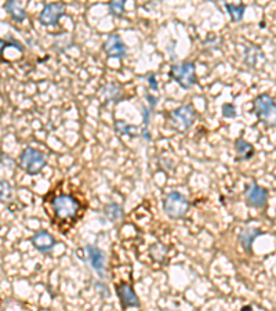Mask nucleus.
I'll list each match as a JSON object with an SVG mask.
<instances>
[{
    "label": "nucleus",
    "mask_w": 276,
    "mask_h": 311,
    "mask_svg": "<svg viewBox=\"0 0 276 311\" xmlns=\"http://www.w3.org/2000/svg\"><path fill=\"white\" fill-rule=\"evenodd\" d=\"M253 105L260 122L268 127H276V102L269 94H260L259 97H255Z\"/></svg>",
    "instance_id": "nucleus-1"
},
{
    "label": "nucleus",
    "mask_w": 276,
    "mask_h": 311,
    "mask_svg": "<svg viewBox=\"0 0 276 311\" xmlns=\"http://www.w3.org/2000/svg\"><path fill=\"white\" fill-rule=\"evenodd\" d=\"M20 168H21L25 173L35 176L40 173L46 163H47V156L46 154L36 148L28 147L21 152L20 155Z\"/></svg>",
    "instance_id": "nucleus-2"
},
{
    "label": "nucleus",
    "mask_w": 276,
    "mask_h": 311,
    "mask_svg": "<svg viewBox=\"0 0 276 311\" xmlns=\"http://www.w3.org/2000/svg\"><path fill=\"white\" fill-rule=\"evenodd\" d=\"M189 209V202L182 194L177 191L169 192L163 200V210L171 218L184 217Z\"/></svg>",
    "instance_id": "nucleus-3"
},
{
    "label": "nucleus",
    "mask_w": 276,
    "mask_h": 311,
    "mask_svg": "<svg viewBox=\"0 0 276 311\" xmlns=\"http://www.w3.org/2000/svg\"><path fill=\"white\" fill-rule=\"evenodd\" d=\"M170 78L182 89H191L196 82V71L193 62H181L170 68Z\"/></svg>",
    "instance_id": "nucleus-4"
},
{
    "label": "nucleus",
    "mask_w": 276,
    "mask_h": 311,
    "mask_svg": "<svg viewBox=\"0 0 276 311\" xmlns=\"http://www.w3.org/2000/svg\"><path fill=\"white\" fill-rule=\"evenodd\" d=\"M195 118H196V114H195V109H193L191 104L175 108L174 111L167 114V119H169L170 124L174 129L178 130V132L188 130L193 124Z\"/></svg>",
    "instance_id": "nucleus-5"
},
{
    "label": "nucleus",
    "mask_w": 276,
    "mask_h": 311,
    "mask_svg": "<svg viewBox=\"0 0 276 311\" xmlns=\"http://www.w3.org/2000/svg\"><path fill=\"white\" fill-rule=\"evenodd\" d=\"M51 206L56 216L61 220L75 218L80 209V204L70 195H58L51 200Z\"/></svg>",
    "instance_id": "nucleus-6"
},
{
    "label": "nucleus",
    "mask_w": 276,
    "mask_h": 311,
    "mask_svg": "<svg viewBox=\"0 0 276 311\" xmlns=\"http://www.w3.org/2000/svg\"><path fill=\"white\" fill-rule=\"evenodd\" d=\"M64 14H65L64 3H48L42 10L39 20L44 27H50V25H56Z\"/></svg>",
    "instance_id": "nucleus-7"
},
{
    "label": "nucleus",
    "mask_w": 276,
    "mask_h": 311,
    "mask_svg": "<svg viewBox=\"0 0 276 311\" xmlns=\"http://www.w3.org/2000/svg\"><path fill=\"white\" fill-rule=\"evenodd\" d=\"M246 199L247 204L254 208H263L267 205L268 191L263 187H260L257 182H251L246 187Z\"/></svg>",
    "instance_id": "nucleus-8"
},
{
    "label": "nucleus",
    "mask_w": 276,
    "mask_h": 311,
    "mask_svg": "<svg viewBox=\"0 0 276 311\" xmlns=\"http://www.w3.org/2000/svg\"><path fill=\"white\" fill-rule=\"evenodd\" d=\"M104 51H105L108 57L119 58V60L124 58L126 57V54H127V49H126V46L123 43L122 38L118 35H111L109 38L105 40V43H104Z\"/></svg>",
    "instance_id": "nucleus-9"
},
{
    "label": "nucleus",
    "mask_w": 276,
    "mask_h": 311,
    "mask_svg": "<svg viewBox=\"0 0 276 311\" xmlns=\"http://www.w3.org/2000/svg\"><path fill=\"white\" fill-rule=\"evenodd\" d=\"M116 290H118L119 299L122 302L123 308L140 306V300L137 298V295L134 292V289L132 288V285H128L127 282H120L116 286Z\"/></svg>",
    "instance_id": "nucleus-10"
},
{
    "label": "nucleus",
    "mask_w": 276,
    "mask_h": 311,
    "mask_svg": "<svg viewBox=\"0 0 276 311\" xmlns=\"http://www.w3.org/2000/svg\"><path fill=\"white\" fill-rule=\"evenodd\" d=\"M32 245L35 246L36 250H39L42 253H47L56 246V238L50 232L42 230V231H38L33 234Z\"/></svg>",
    "instance_id": "nucleus-11"
},
{
    "label": "nucleus",
    "mask_w": 276,
    "mask_h": 311,
    "mask_svg": "<svg viewBox=\"0 0 276 311\" xmlns=\"http://www.w3.org/2000/svg\"><path fill=\"white\" fill-rule=\"evenodd\" d=\"M87 253L88 259H90V263H91L93 268L96 270L97 274L100 276H104V271H105V253L102 252L100 248H96V246H87Z\"/></svg>",
    "instance_id": "nucleus-12"
},
{
    "label": "nucleus",
    "mask_w": 276,
    "mask_h": 311,
    "mask_svg": "<svg viewBox=\"0 0 276 311\" xmlns=\"http://www.w3.org/2000/svg\"><path fill=\"white\" fill-rule=\"evenodd\" d=\"M235 150H236V160H249L254 156V147L246 141L245 138H237L235 141Z\"/></svg>",
    "instance_id": "nucleus-13"
},
{
    "label": "nucleus",
    "mask_w": 276,
    "mask_h": 311,
    "mask_svg": "<svg viewBox=\"0 0 276 311\" xmlns=\"http://www.w3.org/2000/svg\"><path fill=\"white\" fill-rule=\"evenodd\" d=\"M259 235H261V231L254 227H247L239 234V242L245 248L246 252H251V245Z\"/></svg>",
    "instance_id": "nucleus-14"
},
{
    "label": "nucleus",
    "mask_w": 276,
    "mask_h": 311,
    "mask_svg": "<svg viewBox=\"0 0 276 311\" xmlns=\"http://www.w3.org/2000/svg\"><path fill=\"white\" fill-rule=\"evenodd\" d=\"M6 11L10 14V17L13 18L14 21H17V23H22L25 18H27V13H25V10L20 7V6L13 2V0H10V2H6L5 5Z\"/></svg>",
    "instance_id": "nucleus-15"
},
{
    "label": "nucleus",
    "mask_w": 276,
    "mask_h": 311,
    "mask_svg": "<svg viewBox=\"0 0 276 311\" xmlns=\"http://www.w3.org/2000/svg\"><path fill=\"white\" fill-rule=\"evenodd\" d=\"M245 57L246 64H249L251 67H259L260 58H261V60H265L263 51H261L259 47H255V46H249V47L246 49Z\"/></svg>",
    "instance_id": "nucleus-16"
},
{
    "label": "nucleus",
    "mask_w": 276,
    "mask_h": 311,
    "mask_svg": "<svg viewBox=\"0 0 276 311\" xmlns=\"http://www.w3.org/2000/svg\"><path fill=\"white\" fill-rule=\"evenodd\" d=\"M102 94L104 97L112 101H119L122 98V87L116 83H108L102 87Z\"/></svg>",
    "instance_id": "nucleus-17"
},
{
    "label": "nucleus",
    "mask_w": 276,
    "mask_h": 311,
    "mask_svg": "<svg viewBox=\"0 0 276 311\" xmlns=\"http://www.w3.org/2000/svg\"><path fill=\"white\" fill-rule=\"evenodd\" d=\"M225 9L229 13L231 18H232L233 23H241L243 20V15H245V5H231V3H227L225 5Z\"/></svg>",
    "instance_id": "nucleus-18"
},
{
    "label": "nucleus",
    "mask_w": 276,
    "mask_h": 311,
    "mask_svg": "<svg viewBox=\"0 0 276 311\" xmlns=\"http://www.w3.org/2000/svg\"><path fill=\"white\" fill-rule=\"evenodd\" d=\"M104 214L106 216L108 220L111 222H118L123 217V209L116 204H109L105 206V210H104Z\"/></svg>",
    "instance_id": "nucleus-19"
},
{
    "label": "nucleus",
    "mask_w": 276,
    "mask_h": 311,
    "mask_svg": "<svg viewBox=\"0 0 276 311\" xmlns=\"http://www.w3.org/2000/svg\"><path fill=\"white\" fill-rule=\"evenodd\" d=\"M14 196V188L9 181L0 180V202H10Z\"/></svg>",
    "instance_id": "nucleus-20"
},
{
    "label": "nucleus",
    "mask_w": 276,
    "mask_h": 311,
    "mask_svg": "<svg viewBox=\"0 0 276 311\" xmlns=\"http://www.w3.org/2000/svg\"><path fill=\"white\" fill-rule=\"evenodd\" d=\"M115 129L116 132L120 134H128V136H132V137H136L138 136V129H137L136 126H133V124H127L122 122V120H116V123H115Z\"/></svg>",
    "instance_id": "nucleus-21"
},
{
    "label": "nucleus",
    "mask_w": 276,
    "mask_h": 311,
    "mask_svg": "<svg viewBox=\"0 0 276 311\" xmlns=\"http://www.w3.org/2000/svg\"><path fill=\"white\" fill-rule=\"evenodd\" d=\"M149 252H151V256H152L155 260L163 262V260H164V256H166L167 253V248L166 246H163L162 244H155Z\"/></svg>",
    "instance_id": "nucleus-22"
},
{
    "label": "nucleus",
    "mask_w": 276,
    "mask_h": 311,
    "mask_svg": "<svg viewBox=\"0 0 276 311\" xmlns=\"http://www.w3.org/2000/svg\"><path fill=\"white\" fill-rule=\"evenodd\" d=\"M142 111H144V130H142V136H144V138L148 141V140H151V134H149V130H148V126H149V119H151V108H146V107H142Z\"/></svg>",
    "instance_id": "nucleus-23"
},
{
    "label": "nucleus",
    "mask_w": 276,
    "mask_h": 311,
    "mask_svg": "<svg viewBox=\"0 0 276 311\" xmlns=\"http://www.w3.org/2000/svg\"><path fill=\"white\" fill-rule=\"evenodd\" d=\"M109 11L114 15H122L124 11V2L119 0V2H111L109 3Z\"/></svg>",
    "instance_id": "nucleus-24"
},
{
    "label": "nucleus",
    "mask_w": 276,
    "mask_h": 311,
    "mask_svg": "<svg viewBox=\"0 0 276 311\" xmlns=\"http://www.w3.org/2000/svg\"><path fill=\"white\" fill-rule=\"evenodd\" d=\"M224 118H235L236 115V108L232 104H224L223 105Z\"/></svg>",
    "instance_id": "nucleus-25"
},
{
    "label": "nucleus",
    "mask_w": 276,
    "mask_h": 311,
    "mask_svg": "<svg viewBox=\"0 0 276 311\" xmlns=\"http://www.w3.org/2000/svg\"><path fill=\"white\" fill-rule=\"evenodd\" d=\"M148 83L152 90H158V82L155 79V74H149L148 75Z\"/></svg>",
    "instance_id": "nucleus-26"
},
{
    "label": "nucleus",
    "mask_w": 276,
    "mask_h": 311,
    "mask_svg": "<svg viewBox=\"0 0 276 311\" xmlns=\"http://www.w3.org/2000/svg\"><path fill=\"white\" fill-rule=\"evenodd\" d=\"M146 100H148L149 104H151V107H149V108H151V109H154L155 105H156V98L152 97L151 94H146Z\"/></svg>",
    "instance_id": "nucleus-27"
},
{
    "label": "nucleus",
    "mask_w": 276,
    "mask_h": 311,
    "mask_svg": "<svg viewBox=\"0 0 276 311\" xmlns=\"http://www.w3.org/2000/svg\"><path fill=\"white\" fill-rule=\"evenodd\" d=\"M7 46H9V43H7V42H5L3 39H0V57H2V54H3V50H5Z\"/></svg>",
    "instance_id": "nucleus-28"
}]
</instances>
